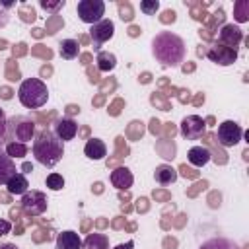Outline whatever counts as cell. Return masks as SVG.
Returning <instances> with one entry per match:
<instances>
[{
  "label": "cell",
  "mask_w": 249,
  "mask_h": 249,
  "mask_svg": "<svg viewBox=\"0 0 249 249\" xmlns=\"http://www.w3.org/2000/svg\"><path fill=\"white\" fill-rule=\"evenodd\" d=\"M76 12H78L80 21L93 25L101 21L105 16V2L103 0H80L76 6Z\"/></svg>",
  "instance_id": "cell-5"
},
{
  "label": "cell",
  "mask_w": 249,
  "mask_h": 249,
  "mask_svg": "<svg viewBox=\"0 0 249 249\" xmlns=\"http://www.w3.org/2000/svg\"><path fill=\"white\" fill-rule=\"evenodd\" d=\"M84 154H86L88 160L101 161L107 156V146H105V142L101 138H89L86 142V146H84Z\"/></svg>",
  "instance_id": "cell-14"
},
{
  "label": "cell",
  "mask_w": 249,
  "mask_h": 249,
  "mask_svg": "<svg viewBox=\"0 0 249 249\" xmlns=\"http://www.w3.org/2000/svg\"><path fill=\"white\" fill-rule=\"evenodd\" d=\"M82 249H109V237L105 233H89L82 241Z\"/></svg>",
  "instance_id": "cell-22"
},
{
  "label": "cell",
  "mask_w": 249,
  "mask_h": 249,
  "mask_svg": "<svg viewBox=\"0 0 249 249\" xmlns=\"http://www.w3.org/2000/svg\"><path fill=\"white\" fill-rule=\"evenodd\" d=\"M37 126L35 121L27 115H14L12 119H8L6 124V142H19V144H27L35 138Z\"/></svg>",
  "instance_id": "cell-4"
},
{
  "label": "cell",
  "mask_w": 249,
  "mask_h": 249,
  "mask_svg": "<svg viewBox=\"0 0 249 249\" xmlns=\"http://www.w3.org/2000/svg\"><path fill=\"white\" fill-rule=\"evenodd\" d=\"M241 136H243V128L235 121L228 119L218 124L216 138H218V144H222L224 148H233L235 144L241 142Z\"/></svg>",
  "instance_id": "cell-7"
},
{
  "label": "cell",
  "mask_w": 249,
  "mask_h": 249,
  "mask_svg": "<svg viewBox=\"0 0 249 249\" xmlns=\"http://www.w3.org/2000/svg\"><path fill=\"white\" fill-rule=\"evenodd\" d=\"M97 70L107 74V72H113L115 66H117V56L113 53H107V51H99L97 53Z\"/></svg>",
  "instance_id": "cell-21"
},
{
  "label": "cell",
  "mask_w": 249,
  "mask_h": 249,
  "mask_svg": "<svg viewBox=\"0 0 249 249\" xmlns=\"http://www.w3.org/2000/svg\"><path fill=\"white\" fill-rule=\"evenodd\" d=\"M54 134L58 136V140L62 142H68V140H74L76 134H78V124L74 119L70 117H62L54 123Z\"/></svg>",
  "instance_id": "cell-12"
},
{
  "label": "cell",
  "mask_w": 249,
  "mask_h": 249,
  "mask_svg": "<svg viewBox=\"0 0 249 249\" xmlns=\"http://www.w3.org/2000/svg\"><path fill=\"white\" fill-rule=\"evenodd\" d=\"M204 130H206V123L198 115H187V117H183V121L179 124V132L185 140H198V138H202Z\"/></svg>",
  "instance_id": "cell-8"
},
{
  "label": "cell",
  "mask_w": 249,
  "mask_h": 249,
  "mask_svg": "<svg viewBox=\"0 0 249 249\" xmlns=\"http://www.w3.org/2000/svg\"><path fill=\"white\" fill-rule=\"evenodd\" d=\"M206 56H208L214 64H218V66H230V64H233V62L237 60V49H230V47H226V45L214 41V43L208 47Z\"/></svg>",
  "instance_id": "cell-9"
},
{
  "label": "cell",
  "mask_w": 249,
  "mask_h": 249,
  "mask_svg": "<svg viewBox=\"0 0 249 249\" xmlns=\"http://www.w3.org/2000/svg\"><path fill=\"white\" fill-rule=\"evenodd\" d=\"M4 152H6L12 160H16V158H23V156L27 154V146H25V144H19V142H6Z\"/></svg>",
  "instance_id": "cell-24"
},
{
  "label": "cell",
  "mask_w": 249,
  "mask_h": 249,
  "mask_svg": "<svg viewBox=\"0 0 249 249\" xmlns=\"http://www.w3.org/2000/svg\"><path fill=\"white\" fill-rule=\"evenodd\" d=\"M58 54L64 60H74L80 54V45L76 39H62L58 45Z\"/></svg>",
  "instance_id": "cell-20"
},
{
  "label": "cell",
  "mask_w": 249,
  "mask_h": 249,
  "mask_svg": "<svg viewBox=\"0 0 249 249\" xmlns=\"http://www.w3.org/2000/svg\"><path fill=\"white\" fill-rule=\"evenodd\" d=\"M158 10H160V0H142L140 2V12L146 16H156Z\"/></svg>",
  "instance_id": "cell-26"
},
{
  "label": "cell",
  "mask_w": 249,
  "mask_h": 249,
  "mask_svg": "<svg viewBox=\"0 0 249 249\" xmlns=\"http://www.w3.org/2000/svg\"><path fill=\"white\" fill-rule=\"evenodd\" d=\"M45 185H47V189H51V191H62V187H64V177L60 175V173H49L47 175V179H45Z\"/></svg>",
  "instance_id": "cell-25"
},
{
  "label": "cell",
  "mask_w": 249,
  "mask_h": 249,
  "mask_svg": "<svg viewBox=\"0 0 249 249\" xmlns=\"http://www.w3.org/2000/svg\"><path fill=\"white\" fill-rule=\"evenodd\" d=\"M177 177H179L177 169L171 167V165H167V163H160V165H156V169H154V179H156L158 185L167 187V185L175 183Z\"/></svg>",
  "instance_id": "cell-15"
},
{
  "label": "cell",
  "mask_w": 249,
  "mask_h": 249,
  "mask_svg": "<svg viewBox=\"0 0 249 249\" xmlns=\"http://www.w3.org/2000/svg\"><path fill=\"white\" fill-rule=\"evenodd\" d=\"M152 56L163 68H177L187 56L185 41L173 31H160L152 39Z\"/></svg>",
  "instance_id": "cell-1"
},
{
  "label": "cell",
  "mask_w": 249,
  "mask_h": 249,
  "mask_svg": "<svg viewBox=\"0 0 249 249\" xmlns=\"http://www.w3.org/2000/svg\"><path fill=\"white\" fill-rule=\"evenodd\" d=\"M10 231H12V224H10L8 220L0 218V235H6V233H10Z\"/></svg>",
  "instance_id": "cell-29"
},
{
  "label": "cell",
  "mask_w": 249,
  "mask_h": 249,
  "mask_svg": "<svg viewBox=\"0 0 249 249\" xmlns=\"http://www.w3.org/2000/svg\"><path fill=\"white\" fill-rule=\"evenodd\" d=\"M64 4H66V0H41L39 2V6L43 8V10H47V12H58V10H62L64 8Z\"/></svg>",
  "instance_id": "cell-27"
},
{
  "label": "cell",
  "mask_w": 249,
  "mask_h": 249,
  "mask_svg": "<svg viewBox=\"0 0 249 249\" xmlns=\"http://www.w3.org/2000/svg\"><path fill=\"white\" fill-rule=\"evenodd\" d=\"M210 150L204 148V146H193L189 152H187V160L191 165L195 167H204L208 161H210Z\"/></svg>",
  "instance_id": "cell-17"
},
{
  "label": "cell",
  "mask_w": 249,
  "mask_h": 249,
  "mask_svg": "<svg viewBox=\"0 0 249 249\" xmlns=\"http://www.w3.org/2000/svg\"><path fill=\"white\" fill-rule=\"evenodd\" d=\"M111 183H113L115 189L126 191V189L132 187L134 175H132V171H130L128 167H123V165H121V167H115V169L111 171Z\"/></svg>",
  "instance_id": "cell-13"
},
{
  "label": "cell",
  "mask_w": 249,
  "mask_h": 249,
  "mask_svg": "<svg viewBox=\"0 0 249 249\" xmlns=\"http://www.w3.org/2000/svg\"><path fill=\"white\" fill-rule=\"evenodd\" d=\"M113 35H115V23H113L111 19H107V18H103V19L97 21V23H93L91 29H89V37H91L93 49H95L97 53H99V47H101L103 43H107V41L113 39Z\"/></svg>",
  "instance_id": "cell-10"
},
{
  "label": "cell",
  "mask_w": 249,
  "mask_h": 249,
  "mask_svg": "<svg viewBox=\"0 0 249 249\" xmlns=\"http://www.w3.org/2000/svg\"><path fill=\"white\" fill-rule=\"evenodd\" d=\"M18 99L25 109H39L49 99V88L39 78H25L18 88Z\"/></svg>",
  "instance_id": "cell-3"
},
{
  "label": "cell",
  "mask_w": 249,
  "mask_h": 249,
  "mask_svg": "<svg viewBox=\"0 0 249 249\" xmlns=\"http://www.w3.org/2000/svg\"><path fill=\"white\" fill-rule=\"evenodd\" d=\"M132 245H134V243L128 241V243H119V245H115L113 249H132Z\"/></svg>",
  "instance_id": "cell-31"
},
{
  "label": "cell",
  "mask_w": 249,
  "mask_h": 249,
  "mask_svg": "<svg viewBox=\"0 0 249 249\" xmlns=\"http://www.w3.org/2000/svg\"><path fill=\"white\" fill-rule=\"evenodd\" d=\"M6 124H8V119H6L4 111L0 109V142L6 138Z\"/></svg>",
  "instance_id": "cell-28"
},
{
  "label": "cell",
  "mask_w": 249,
  "mask_h": 249,
  "mask_svg": "<svg viewBox=\"0 0 249 249\" xmlns=\"http://www.w3.org/2000/svg\"><path fill=\"white\" fill-rule=\"evenodd\" d=\"M31 152L33 158L45 165V167H54L62 156H64V142L58 140V136L49 130V128H41L35 132L33 144H31Z\"/></svg>",
  "instance_id": "cell-2"
},
{
  "label": "cell",
  "mask_w": 249,
  "mask_h": 249,
  "mask_svg": "<svg viewBox=\"0 0 249 249\" xmlns=\"http://www.w3.org/2000/svg\"><path fill=\"white\" fill-rule=\"evenodd\" d=\"M16 173H18L16 161H14L6 152L0 150V185H6Z\"/></svg>",
  "instance_id": "cell-18"
},
{
  "label": "cell",
  "mask_w": 249,
  "mask_h": 249,
  "mask_svg": "<svg viewBox=\"0 0 249 249\" xmlns=\"http://www.w3.org/2000/svg\"><path fill=\"white\" fill-rule=\"evenodd\" d=\"M198 249H237V245L226 237H212V239H206Z\"/></svg>",
  "instance_id": "cell-23"
},
{
  "label": "cell",
  "mask_w": 249,
  "mask_h": 249,
  "mask_svg": "<svg viewBox=\"0 0 249 249\" xmlns=\"http://www.w3.org/2000/svg\"><path fill=\"white\" fill-rule=\"evenodd\" d=\"M6 189L10 195H25L29 191V181L23 173H16L8 183H6Z\"/></svg>",
  "instance_id": "cell-19"
},
{
  "label": "cell",
  "mask_w": 249,
  "mask_h": 249,
  "mask_svg": "<svg viewBox=\"0 0 249 249\" xmlns=\"http://www.w3.org/2000/svg\"><path fill=\"white\" fill-rule=\"evenodd\" d=\"M243 41V31L239 25H233V23H226L220 27L218 31V43L230 47V49H237L239 43Z\"/></svg>",
  "instance_id": "cell-11"
},
{
  "label": "cell",
  "mask_w": 249,
  "mask_h": 249,
  "mask_svg": "<svg viewBox=\"0 0 249 249\" xmlns=\"http://www.w3.org/2000/svg\"><path fill=\"white\" fill-rule=\"evenodd\" d=\"M0 249H19L16 243H0Z\"/></svg>",
  "instance_id": "cell-32"
},
{
  "label": "cell",
  "mask_w": 249,
  "mask_h": 249,
  "mask_svg": "<svg viewBox=\"0 0 249 249\" xmlns=\"http://www.w3.org/2000/svg\"><path fill=\"white\" fill-rule=\"evenodd\" d=\"M54 245L56 249H82V237L74 230H66L56 235Z\"/></svg>",
  "instance_id": "cell-16"
},
{
  "label": "cell",
  "mask_w": 249,
  "mask_h": 249,
  "mask_svg": "<svg viewBox=\"0 0 249 249\" xmlns=\"http://www.w3.org/2000/svg\"><path fill=\"white\" fill-rule=\"evenodd\" d=\"M47 206H49V200L43 191L31 189L25 195H21V210L27 216H41V214H45Z\"/></svg>",
  "instance_id": "cell-6"
},
{
  "label": "cell",
  "mask_w": 249,
  "mask_h": 249,
  "mask_svg": "<svg viewBox=\"0 0 249 249\" xmlns=\"http://www.w3.org/2000/svg\"><path fill=\"white\" fill-rule=\"evenodd\" d=\"M243 6H249V2H243ZM235 8H241V2H239V4L235 6ZM235 19H237V21H247V18L243 16V12H239V14L235 16Z\"/></svg>",
  "instance_id": "cell-30"
}]
</instances>
